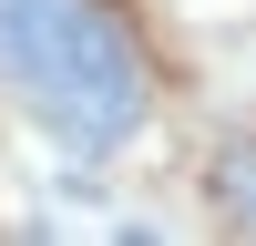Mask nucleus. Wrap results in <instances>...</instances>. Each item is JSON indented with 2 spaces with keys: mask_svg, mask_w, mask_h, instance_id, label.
I'll return each mask as SVG.
<instances>
[{
  "mask_svg": "<svg viewBox=\"0 0 256 246\" xmlns=\"http://www.w3.org/2000/svg\"><path fill=\"white\" fill-rule=\"evenodd\" d=\"M0 92L52 144L113 154L154 102V72L113 0H0Z\"/></svg>",
  "mask_w": 256,
  "mask_h": 246,
  "instance_id": "nucleus-1",
  "label": "nucleus"
},
{
  "mask_svg": "<svg viewBox=\"0 0 256 246\" xmlns=\"http://www.w3.org/2000/svg\"><path fill=\"white\" fill-rule=\"evenodd\" d=\"M205 205H216L236 236H256V144H226V154L205 164Z\"/></svg>",
  "mask_w": 256,
  "mask_h": 246,
  "instance_id": "nucleus-2",
  "label": "nucleus"
}]
</instances>
